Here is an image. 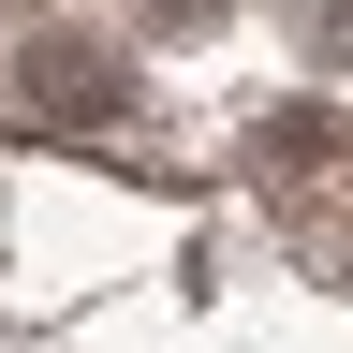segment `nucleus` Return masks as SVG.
<instances>
[{
  "label": "nucleus",
  "instance_id": "obj_1",
  "mask_svg": "<svg viewBox=\"0 0 353 353\" xmlns=\"http://www.w3.org/2000/svg\"><path fill=\"white\" fill-rule=\"evenodd\" d=\"M132 103V74L103 59V44H88V30H30L15 44V118H59V132H103Z\"/></svg>",
  "mask_w": 353,
  "mask_h": 353
},
{
  "label": "nucleus",
  "instance_id": "obj_2",
  "mask_svg": "<svg viewBox=\"0 0 353 353\" xmlns=\"http://www.w3.org/2000/svg\"><path fill=\"white\" fill-rule=\"evenodd\" d=\"M265 162H353V132H339V118H280V132H265Z\"/></svg>",
  "mask_w": 353,
  "mask_h": 353
},
{
  "label": "nucleus",
  "instance_id": "obj_3",
  "mask_svg": "<svg viewBox=\"0 0 353 353\" xmlns=\"http://www.w3.org/2000/svg\"><path fill=\"white\" fill-rule=\"evenodd\" d=\"M132 15H148V30H206L221 0H132Z\"/></svg>",
  "mask_w": 353,
  "mask_h": 353
}]
</instances>
